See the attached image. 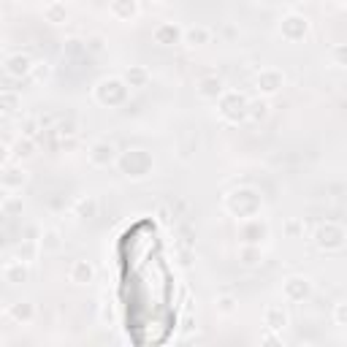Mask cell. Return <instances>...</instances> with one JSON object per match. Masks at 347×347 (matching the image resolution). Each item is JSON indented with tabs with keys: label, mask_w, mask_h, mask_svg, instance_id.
Masks as SVG:
<instances>
[{
	"label": "cell",
	"mask_w": 347,
	"mask_h": 347,
	"mask_svg": "<svg viewBox=\"0 0 347 347\" xmlns=\"http://www.w3.org/2000/svg\"><path fill=\"white\" fill-rule=\"evenodd\" d=\"M266 114V103H255L252 106V117H263Z\"/></svg>",
	"instance_id": "9a60e30c"
},
{
	"label": "cell",
	"mask_w": 347,
	"mask_h": 347,
	"mask_svg": "<svg viewBox=\"0 0 347 347\" xmlns=\"http://www.w3.org/2000/svg\"><path fill=\"white\" fill-rule=\"evenodd\" d=\"M90 160H92L95 166H109L111 160H114V147H111V144H106V141L95 144V147H92V152H90Z\"/></svg>",
	"instance_id": "6da1fadb"
},
{
	"label": "cell",
	"mask_w": 347,
	"mask_h": 347,
	"mask_svg": "<svg viewBox=\"0 0 347 347\" xmlns=\"http://www.w3.org/2000/svg\"><path fill=\"white\" fill-rule=\"evenodd\" d=\"M266 317H269V326H272V328H282V326H285V315L279 312V309H274V306L269 309Z\"/></svg>",
	"instance_id": "30bf717a"
},
{
	"label": "cell",
	"mask_w": 347,
	"mask_h": 347,
	"mask_svg": "<svg viewBox=\"0 0 347 347\" xmlns=\"http://www.w3.org/2000/svg\"><path fill=\"white\" fill-rule=\"evenodd\" d=\"M46 239H49L46 244L52 247V250H57V247H60V241H57V233H55V231H49V233H46Z\"/></svg>",
	"instance_id": "5bb4252c"
},
{
	"label": "cell",
	"mask_w": 347,
	"mask_h": 347,
	"mask_svg": "<svg viewBox=\"0 0 347 347\" xmlns=\"http://www.w3.org/2000/svg\"><path fill=\"white\" fill-rule=\"evenodd\" d=\"M16 150H19L16 155H22V157H30V155H33V144H30V141H22L19 147H16Z\"/></svg>",
	"instance_id": "4fadbf2b"
},
{
	"label": "cell",
	"mask_w": 347,
	"mask_h": 347,
	"mask_svg": "<svg viewBox=\"0 0 347 347\" xmlns=\"http://www.w3.org/2000/svg\"><path fill=\"white\" fill-rule=\"evenodd\" d=\"M220 79H204L201 82V95H220Z\"/></svg>",
	"instance_id": "52a82bcc"
},
{
	"label": "cell",
	"mask_w": 347,
	"mask_h": 347,
	"mask_svg": "<svg viewBox=\"0 0 347 347\" xmlns=\"http://www.w3.org/2000/svg\"><path fill=\"white\" fill-rule=\"evenodd\" d=\"M128 82L130 84H144L147 82V71L144 68H130L128 71Z\"/></svg>",
	"instance_id": "8fae6325"
},
{
	"label": "cell",
	"mask_w": 347,
	"mask_h": 347,
	"mask_svg": "<svg viewBox=\"0 0 347 347\" xmlns=\"http://www.w3.org/2000/svg\"><path fill=\"white\" fill-rule=\"evenodd\" d=\"M46 16H49V22H65V8L60 3H55V6L46 8Z\"/></svg>",
	"instance_id": "9c48e42d"
},
{
	"label": "cell",
	"mask_w": 347,
	"mask_h": 347,
	"mask_svg": "<svg viewBox=\"0 0 347 347\" xmlns=\"http://www.w3.org/2000/svg\"><path fill=\"white\" fill-rule=\"evenodd\" d=\"M25 136H35V122H33V120L25 122Z\"/></svg>",
	"instance_id": "2e32d148"
},
{
	"label": "cell",
	"mask_w": 347,
	"mask_h": 347,
	"mask_svg": "<svg viewBox=\"0 0 347 347\" xmlns=\"http://www.w3.org/2000/svg\"><path fill=\"white\" fill-rule=\"evenodd\" d=\"M6 157H8V147H6V144H0V163H3Z\"/></svg>",
	"instance_id": "e0dca14e"
},
{
	"label": "cell",
	"mask_w": 347,
	"mask_h": 347,
	"mask_svg": "<svg viewBox=\"0 0 347 347\" xmlns=\"http://www.w3.org/2000/svg\"><path fill=\"white\" fill-rule=\"evenodd\" d=\"M279 84H282V76H279L277 71H263V74L258 76V87L263 90V92H274V90H279Z\"/></svg>",
	"instance_id": "277c9868"
},
{
	"label": "cell",
	"mask_w": 347,
	"mask_h": 347,
	"mask_svg": "<svg viewBox=\"0 0 347 347\" xmlns=\"http://www.w3.org/2000/svg\"><path fill=\"white\" fill-rule=\"evenodd\" d=\"M6 279L8 282H22V279H25V266H22V260L6 266Z\"/></svg>",
	"instance_id": "8992f818"
},
{
	"label": "cell",
	"mask_w": 347,
	"mask_h": 347,
	"mask_svg": "<svg viewBox=\"0 0 347 347\" xmlns=\"http://www.w3.org/2000/svg\"><path fill=\"white\" fill-rule=\"evenodd\" d=\"M6 71L11 76H22V74H28L30 71V57L25 55H14V57H8L6 60Z\"/></svg>",
	"instance_id": "3957f363"
},
{
	"label": "cell",
	"mask_w": 347,
	"mask_h": 347,
	"mask_svg": "<svg viewBox=\"0 0 347 347\" xmlns=\"http://www.w3.org/2000/svg\"><path fill=\"white\" fill-rule=\"evenodd\" d=\"M16 106H19V98H16V95H3V98H0V109H3V111H14Z\"/></svg>",
	"instance_id": "7c38bea8"
},
{
	"label": "cell",
	"mask_w": 347,
	"mask_h": 347,
	"mask_svg": "<svg viewBox=\"0 0 347 347\" xmlns=\"http://www.w3.org/2000/svg\"><path fill=\"white\" fill-rule=\"evenodd\" d=\"M92 279V266L87 263V260H76L74 266H71V282H90Z\"/></svg>",
	"instance_id": "7a4b0ae2"
},
{
	"label": "cell",
	"mask_w": 347,
	"mask_h": 347,
	"mask_svg": "<svg viewBox=\"0 0 347 347\" xmlns=\"http://www.w3.org/2000/svg\"><path fill=\"white\" fill-rule=\"evenodd\" d=\"M206 38H209V30H204V28H198V30H187V44H204Z\"/></svg>",
	"instance_id": "ba28073f"
},
{
	"label": "cell",
	"mask_w": 347,
	"mask_h": 347,
	"mask_svg": "<svg viewBox=\"0 0 347 347\" xmlns=\"http://www.w3.org/2000/svg\"><path fill=\"white\" fill-rule=\"evenodd\" d=\"M177 35H179V30L174 28V25H160V28L155 30V41L157 44H174Z\"/></svg>",
	"instance_id": "5b68a950"
}]
</instances>
